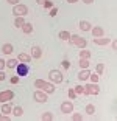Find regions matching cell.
I'll return each mask as SVG.
<instances>
[{
	"instance_id": "1",
	"label": "cell",
	"mask_w": 117,
	"mask_h": 121,
	"mask_svg": "<svg viewBox=\"0 0 117 121\" xmlns=\"http://www.w3.org/2000/svg\"><path fill=\"white\" fill-rule=\"evenodd\" d=\"M34 87L39 89V90H42V92H45L47 95H50V93L55 92L53 82H45L44 79H36V81H34Z\"/></svg>"
},
{
	"instance_id": "2",
	"label": "cell",
	"mask_w": 117,
	"mask_h": 121,
	"mask_svg": "<svg viewBox=\"0 0 117 121\" xmlns=\"http://www.w3.org/2000/svg\"><path fill=\"white\" fill-rule=\"evenodd\" d=\"M49 79H50V82H53V84H61V82L64 81V75L59 70L53 68V70L49 71Z\"/></svg>"
},
{
	"instance_id": "3",
	"label": "cell",
	"mask_w": 117,
	"mask_h": 121,
	"mask_svg": "<svg viewBox=\"0 0 117 121\" xmlns=\"http://www.w3.org/2000/svg\"><path fill=\"white\" fill-rule=\"evenodd\" d=\"M69 40H70V43H72V45L78 47V48H86V45H88V40H86V39H83L81 36H78V34H70Z\"/></svg>"
},
{
	"instance_id": "4",
	"label": "cell",
	"mask_w": 117,
	"mask_h": 121,
	"mask_svg": "<svg viewBox=\"0 0 117 121\" xmlns=\"http://www.w3.org/2000/svg\"><path fill=\"white\" fill-rule=\"evenodd\" d=\"M13 14H14L16 17H17V16L25 17V16L28 14V6H27V5H22V3L13 5Z\"/></svg>"
},
{
	"instance_id": "5",
	"label": "cell",
	"mask_w": 117,
	"mask_h": 121,
	"mask_svg": "<svg viewBox=\"0 0 117 121\" xmlns=\"http://www.w3.org/2000/svg\"><path fill=\"white\" fill-rule=\"evenodd\" d=\"M100 93V87L97 82H91L88 86H84V93L83 95H98Z\"/></svg>"
},
{
	"instance_id": "6",
	"label": "cell",
	"mask_w": 117,
	"mask_h": 121,
	"mask_svg": "<svg viewBox=\"0 0 117 121\" xmlns=\"http://www.w3.org/2000/svg\"><path fill=\"white\" fill-rule=\"evenodd\" d=\"M14 98V92L13 90H3L0 92V103H10Z\"/></svg>"
},
{
	"instance_id": "7",
	"label": "cell",
	"mask_w": 117,
	"mask_h": 121,
	"mask_svg": "<svg viewBox=\"0 0 117 121\" xmlns=\"http://www.w3.org/2000/svg\"><path fill=\"white\" fill-rule=\"evenodd\" d=\"M16 71H17L19 76H27V75H28V71H30V67H28V64L20 62V64L16 65Z\"/></svg>"
},
{
	"instance_id": "8",
	"label": "cell",
	"mask_w": 117,
	"mask_h": 121,
	"mask_svg": "<svg viewBox=\"0 0 117 121\" xmlns=\"http://www.w3.org/2000/svg\"><path fill=\"white\" fill-rule=\"evenodd\" d=\"M33 99H34L36 103H45L47 101V93L42 92V90H36V92L33 93Z\"/></svg>"
},
{
	"instance_id": "9",
	"label": "cell",
	"mask_w": 117,
	"mask_h": 121,
	"mask_svg": "<svg viewBox=\"0 0 117 121\" xmlns=\"http://www.w3.org/2000/svg\"><path fill=\"white\" fill-rule=\"evenodd\" d=\"M61 112L66 115H70L72 112H73V103L72 101H64L63 104H61Z\"/></svg>"
},
{
	"instance_id": "10",
	"label": "cell",
	"mask_w": 117,
	"mask_h": 121,
	"mask_svg": "<svg viewBox=\"0 0 117 121\" xmlns=\"http://www.w3.org/2000/svg\"><path fill=\"white\" fill-rule=\"evenodd\" d=\"M94 43L95 45H108V43H111V39L105 37V36H100V37H94Z\"/></svg>"
},
{
	"instance_id": "11",
	"label": "cell",
	"mask_w": 117,
	"mask_h": 121,
	"mask_svg": "<svg viewBox=\"0 0 117 121\" xmlns=\"http://www.w3.org/2000/svg\"><path fill=\"white\" fill-rule=\"evenodd\" d=\"M31 59H39V57L42 56V50H41V47H38V45H34V47H31Z\"/></svg>"
},
{
	"instance_id": "12",
	"label": "cell",
	"mask_w": 117,
	"mask_h": 121,
	"mask_svg": "<svg viewBox=\"0 0 117 121\" xmlns=\"http://www.w3.org/2000/svg\"><path fill=\"white\" fill-rule=\"evenodd\" d=\"M89 75H91V71H89L88 68H81V71L77 75V78H78V81H88Z\"/></svg>"
},
{
	"instance_id": "13",
	"label": "cell",
	"mask_w": 117,
	"mask_h": 121,
	"mask_svg": "<svg viewBox=\"0 0 117 121\" xmlns=\"http://www.w3.org/2000/svg\"><path fill=\"white\" fill-rule=\"evenodd\" d=\"M91 33H92L94 37H100V36L105 34V30H103L102 26H92V28H91Z\"/></svg>"
},
{
	"instance_id": "14",
	"label": "cell",
	"mask_w": 117,
	"mask_h": 121,
	"mask_svg": "<svg viewBox=\"0 0 117 121\" xmlns=\"http://www.w3.org/2000/svg\"><path fill=\"white\" fill-rule=\"evenodd\" d=\"M78 28L81 30V31H91L92 25H91V23H89L88 20H81L80 23H78Z\"/></svg>"
},
{
	"instance_id": "15",
	"label": "cell",
	"mask_w": 117,
	"mask_h": 121,
	"mask_svg": "<svg viewBox=\"0 0 117 121\" xmlns=\"http://www.w3.org/2000/svg\"><path fill=\"white\" fill-rule=\"evenodd\" d=\"M13 51H14L13 43H3V45H2V53L3 54H11Z\"/></svg>"
},
{
	"instance_id": "16",
	"label": "cell",
	"mask_w": 117,
	"mask_h": 121,
	"mask_svg": "<svg viewBox=\"0 0 117 121\" xmlns=\"http://www.w3.org/2000/svg\"><path fill=\"white\" fill-rule=\"evenodd\" d=\"M13 112V106L10 103H2V113L3 115H10Z\"/></svg>"
},
{
	"instance_id": "17",
	"label": "cell",
	"mask_w": 117,
	"mask_h": 121,
	"mask_svg": "<svg viewBox=\"0 0 117 121\" xmlns=\"http://www.w3.org/2000/svg\"><path fill=\"white\" fill-rule=\"evenodd\" d=\"M17 60H19V62H25V64H28L30 60H31V56H30V54H27V53H19Z\"/></svg>"
},
{
	"instance_id": "18",
	"label": "cell",
	"mask_w": 117,
	"mask_h": 121,
	"mask_svg": "<svg viewBox=\"0 0 117 121\" xmlns=\"http://www.w3.org/2000/svg\"><path fill=\"white\" fill-rule=\"evenodd\" d=\"M11 113L14 115L16 118H20L22 115H24V109H22L20 106H16V107H13V112H11Z\"/></svg>"
},
{
	"instance_id": "19",
	"label": "cell",
	"mask_w": 117,
	"mask_h": 121,
	"mask_svg": "<svg viewBox=\"0 0 117 121\" xmlns=\"http://www.w3.org/2000/svg\"><path fill=\"white\" fill-rule=\"evenodd\" d=\"M22 31H24L25 34H31V33H33V25L28 23V22H25L24 25H22Z\"/></svg>"
},
{
	"instance_id": "20",
	"label": "cell",
	"mask_w": 117,
	"mask_h": 121,
	"mask_svg": "<svg viewBox=\"0 0 117 121\" xmlns=\"http://www.w3.org/2000/svg\"><path fill=\"white\" fill-rule=\"evenodd\" d=\"M25 23V19L22 17V16H17L16 17V20H14V26L16 28H22V25Z\"/></svg>"
},
{
	"instance_id": "21",
	"label": "cell",
	"mask_w": 117,
	"mask_h": 121,
	"mask_svg": "<svg viewBox=\"0 0 117 121\" xmlns=\"http://www.w3.org/2000/svg\"><path fill=\"white\" fill-rule=\"evenodd\" d=\"M80 57H81V59H91V51L86 50V48H81V51H80Z\"/></svg>"
},
{
	"instance_id": "22",
	"label": "cell",
	"mask_w": 117,
	"mask_h": 121,
	"mask_svg": "<svg viewBox=\"0 0 117 121\" xmlns=\"http://www.w3.org/2000/svg\"><path fill=\"white\" fill-rule=\"evenodd\" d=\"M58 37H59L61 40H69V37H70V33H69V31H59Z\"/></svg>"
},
{
	"instance_id": "23",
	"label": "cell",
	"mask_w": 117,
	"mask_h": 121,
	"mask_svg": "<svg viewBox=\"0 0 117 121\" xmlns=\"http://www.w3.org/2000/svg\"><path fill=\"white\" fill-rule=\"evenodd\" d=\"M19 64V60L17 59H8L6 60V67L8 68H16V65Z\"/></svg>"
},
{
	"instance_id": "24",
	"label": "cell",
	"mask_w": 117,
	"mask_h": 121,
	"mask_svg": "<svg viewBox=\"0 0 117 121\" xmlns=\"http://www.w3.org/2000/svg\"><path fill=\"white\" fill-rule=\"evenodd\" d=\"M41 120L42 121H52L53 120V115L50 113V112H44V113L41 115Z\"/></svg>"
},
{
	"instance_id": "25",
	"label": "cell",
	"mask_w": 117,
	"mask_h": 121,
	"mask_svg": "<svg viewBox=\"0 0 117 121\" xmlns=\"http://www.w3.org/2000/svg\"><path fill=\"white\" fill-rule=\"evenodd\" d=\"M78 65H80L81 68H89V59H81V57H80Z\"/></svg>"
},
{
	"instance_id": "26",
	"label": "cell",
	"mask_w": 117,
	"mask_h": 121,
	"mask_svg": "<svg viewBox=\"0 0 117 121\" xmlns=\"http://www.w3.org/2000/svg\"><path fill=\"white\" fill-rule=\"evenodd\" d=\"M86 113L88 115H94L95 113V106H94V104H88V106H86Z\"/></svg>"
},
{
	"instance_id": "27",
	"label": "cell",
	"mask_w": 117,
	"mask_h": 121,
	"mask_svg": "<svg viewBox=\"0 0 117 121\" xmlns=\"http://www.w3.org/2000/svg\"><path fill=\"white\" fill-rule=\"evenodd\" d=\"M103 71H105V64H97L95 73H97V75H103Z\"/></svg>"
},
{
	"instance_id": "28",
	"label": "cell",
	"mask_w": 117,
	"mask_h": 121,
	"mask_svg": "<svg viewBox=\"0 0 117 121\" xmlns=\"http://www.w3.org/2000/svg\"><path fill=\"white\" fill-rule=\"evenodd\" d=\"M98 78H100V75H97V73H91V75H89L91 82H98Z\"/></svg>"
},
{
	"instance_id": "29",
	"label": "cell",
	"mask_w": 117,
	"mask_h": 121,
	"mask_svg": "<svg viewBox=\"0 0 117 121\" xmlns=\"http://www.w3.org/2000/svg\"><path fill=\"white\" fill-rule=\"evenodd\" d=\"M73 90H75V93H77V95H83V93H84V87H83V86H77Z\"/></svg>"
},
{
	"instance_id": "30",
	"label": "cell",
	"mask_w": 117,
	"mask_h": 121,
	"mask_svg": "<svg viewBox=\"0 0 117 121\" xmlns=\"http://www.w3.org/2000/svg\"><path fill=\"white\" fill-rule=\"evenodd\" d=\"M72 113H73V112H72ZM72 120H73V121H81L83 115L81 113H73V115H72Z\"/></svg>"
},
{
	"instance_id": "31",
	"label": "cell",
	"mask_w": 117,
	"mask_h": 121,
	"mask_svg": "<svg viewBox=\"0 0 117 121\" xmlns=\"http://www.w3.org/2000/svg\"><path fill=\"white\" fill-rule=\"evenodd\" d=\"M61 65H63V68H64V70H69V68H70V62H69L67 59H64L63 62H61Z\"/></svg>"
},
{
	"instance_id": "32",
	"label": "cell",
	"mask_w": 117,
	"mask_h": 121,
	"mask_svg": "<svg viewBox=\"0 0 117 121\" xmlns=\"http://www.w3.org/2000/svg\"><path fill=\"white\" fill-rule=\"evenodd\" d=\"M67 95H69V98H70V99H75V98H77V93H75V90H73V89H69Z\"/></svg>"
},
{
	"instance_id": "33",
	"label": "cell",
	"mask_w": 117,
	"mask_h": 121,
	"mask_svg": "<svg viewBox=\"0 0 117 121\" xmlns=\"http://www.w3.org/2000/svg\"><path fill=\"white\" fill-rule=\"evenodd\" d=\"M19 81H20V76H13V78H11V84H19Z\"/></svg>"
},
{
	"instance_id": "34",
	"label": "cell",
	"mask_w": 117,
	"mask_h": 121,
	"mask_svg": "<svg viewBox=\"0 0 117 121\" xmlns=\"http://www.w3.org/2000/svg\"><path fill=\"white\" fill-rule=\"evenodd\" d=\"M58 14V8H50V16H52V17H55V16Z\"/></svg>"
},
{
	"instance_id": "35",
	"label": "cell",
	"mask_w": 117,
	"mask_h": 121,
	"mask_svg": "<svg viewBox=\"0 0 117 121\" xmlns=\"http://www.w3.org/2000/svg\"><path fill=\"white\" fill-rule=\"evenodd\" d=\"M5 67H6V60H5V59H2V57H0V70H3Z\"/></svg>"
},
{
	"instance_id": "36",
	"label": "cell",
	"mask_w": 117,
	"mask_h": 121,
	"mask_svg": "<svg viewBox=\"0 0 117 121\" xmlns=\"http://www.w3.org/2000/svg\"><path fill=\"white\" fill-rule=\"evenodd\" d=\"M42 6H44V8H53V3H52L50 0H47V2H45V3L42 5Z\"/></svg>"
},
{
	"instance_id": "37",
	"label": "cell",
	"mask_w": 117,
	"mask_h": 121,
	"mask_svg": "<svg viewBox=\"0 0 117 121\" xmlns=\"http://www.w3.org/2000/svg\"><path fill=\"white\" fill-rule=\"evenodd\" d=\"M0 121H10V117L8 115H0Z\"/></svg>"
},
{
	"instance_id": "38",
	"label": "cell",
	"mask_w": 117,
	"mask_h": 121,
	"mask_svg": "<svg viewBox=\"0 0 117 121\" xmlns=\"http://www.w3.org/2000/svg\"><path fill=\"white\" fill-rule=\"evenodd\" d=\"M10 5H17V3H20V0H6Z\"/></svg>"
},
{
	"instance_id": "39",
	"label": "cell",
	"mask_w": 117,
	"mask_h": 121,
	"mask_svg": "<svg viewBox=\"0 0 117 121\" xmlns=\"http://www.w3.org/2000/svg\"><path fill=\"white\" fill-rule=\"evenodd\" d=\"M6 79V75L3 73V70H0V81H5Z\"/></svg>"
},
{
	"instance_id": "40",
	"label": "cell",
	"mask_w": 117,
	"mask_h": 121,
	"mask_svg": "<svg viewBox=\"0 0 117 121\" xmlns=\"http://www.w3.org/2000/svg\"><path fill=\"white\" fill-rule=\"evenodd\" d=\"M45 2H47V0H36V3H38V5H41V6H42V5L45 3Z\"/></svg>"
},
{
	"instance_id": "41",
	"label": "cell",
	"mask_w": 117,
	"mask_h": 121,
	"mask_svg": "<svg viewBox=\"0 0 117 121\" xmlns=\"http://www.w3.org/2000/svg\"><path fill=\"white\" fill-rule=\"evenodd\" d=\"M86 5H91V3H94V0H83Z\"/></svg>"
},
{
	"instance_id": "42",
	"label": "cell",
	"mask_w": 117,
	"mask_h": 121,
	"mask_svg": "<svg viewBox=\"0 0 117 121\" xmlns=\"http://www.w3.org/2000/svg\"><path fill=\"white\" fill-rule=\"evenodd\" d=\"M69 3H77V2H80V0H67Z\"/></svg>"
}]
</instances>
